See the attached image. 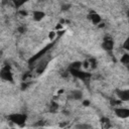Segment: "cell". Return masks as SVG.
Here are the masks:
<instances>
[{
	"label": "cell",
	"instance_id": "6da1fadb",
	"mask_svg": "<svg viewBox=\"0 0 129 129\" xmlns=\"http://www.w3.org/2000/svg\"><path fill=\"white\" fill-rule=\"evenodd\" d=\"M8 120L11 121L12 123H15L18 126H23V124L26 121V115L25 114H19V113H13L10 114L8 117Z\"/></svg>",
	"mask_w": 129,
	"mask_h": 129
},
{
	"label": "cell",
	"instance_id": "7a4b0ae2",
	"mask_svg": "<svg viewBox=\"0 0 129 129\" xmlns=\"http://www.w3.org/2000/svg\"><path fill=\"white\" fill-rule=\"evenodd\" d=\"M0 77L2 80L4 81H7V82H10V83H13V76H12V73H11V70H10V67L9 66H4L1 71H0Z\"/></svg>",
	"mask_w": 129,
	"mask_h": 129
},
{
	"label": "cell",
	"instance_id": "3957f363",
	"mask_svg": "<svg viewBox=\"0 0 129 129\" xmlns=\"http://www.w3.org/2000/svg\"><path fill=\"white\" fill-rule=\"evenodd\" d=\"M69 71L74 77H76L78 79H81L84 82H87L91 78V74L87 73V72H83V71H80V70H69Z\"/></svg>",
	"mask_w": 129,
	"mask_h": 129
},
{
	"label": "cell",
	"instance_id": "277c9868",
	"mask_svg": "<svg viewBox=\"0 0 129 129\" xmlns=\"http://www.w3.org/2000/svg\"><path fill=\"white\" fill-rule=\"evenodd\" d=\"M102 47L104 50L111 52L113 50V47H114V40L110 36H106L102 42Z\"/></svg>",
	"mask_w": 129,
	"mask_h": 129
},
{
	"label": "cell",
	"instance_id": "5b68a950",
	"mask_svg": "<svg viewBox=\"0 0 129 129\" xmlns=\"http://www.w3.org/2000/svg\"><path fill=\"white\" fill-rule=\"evenodd\" d=\"M114 112H115L116 116L119 118L125 119V118L129 117V109H127V108H116L114 110Z\"/></svg>",
	"mask_w": 129,
	"mask_h": 129
},
{
	"label": "cell",
	"instance_id": "8992f818",
	"mask_svg": "<svg viewBox=\"0 0 129 129\" xmlns=\"http://www.w3.org/2000/svg\"><path fill=\"white\" fill-rule=\"evenodd\" d=\"M116 95L121 101H129V90H116Z\"/></svg>",
	"mask_w": 129,
	"mask_h": 129
},
{
	"label": "cell",
	"instance_id": "52a82bcc",
	"mask_svg": "<svg viewBox=\"0 0 129 129\" xmlns=\"http://www.w3.org/2000/svg\"><path fill=\"white\" fill-rule=\"evenodd\" d=\"M51 46H52V43H50V44L46 45V46H45V47H44V48H43V49H42L41 51L37 52V53H36V54H35L34 56H32V57H31V58H30V59L28 60V62H29V63H31V62L35 61V60H36L37 58H39L40 56H42V55H43V54H44V53H45V52H46V51H47V50H48V49H49V48H50Z\"/></svg>",
	"mask_w": 129,
	"mask_h": 129
},
{
	"label": "cell",
	"instance_id": "ba28073f",
	"mask_svg": "<svg viewBox=\"0 0 129 129\" xmlns=\"http://www.w3.org/2000/svg\"><path fill=\"white\" fill-rule=\"evenodd\" d=\"M88 17H89V19L93 22V24H96V25L99 24V23L101 22V20H102V19H101V16H100L99 14H97V13H91Z\"/></svg>",
	"mask_w": 129,
	"mask_h": 129
},
{
	"label": "cell",
	"instance_id": "9c48e42d",
	"mask_svg": "<svg viewBox=\"0 0 129 129\" xmlns=\"http://www.w3.org/2000/svg\"><path fill=\"white\" fill-rule=\"evenodd\" d=\"M82 97H83V93L80 90H74L71 92V95H70V98L74 100H81Z\"/></svg>",
	"mask_w": 129,
	"mask_h": 129
},
{
	"label": "cell",
	"instance_id": "30bf717a",
	"mask_svg": "<svg viewBox=\"0 0 129 129\" xmlns=\"http://www.w3.org/2000/svg\"><path fill=\"white\" fill-rule=\"evenodd\" d=\"M32 16H33V19H34L35 21H40V20L45 16V14H44V12H42V11H34L33 14H32Z\"/></svg>",
	"mask_w": 129,
	"mask_h": 129
},
{
	"label": "cell",
	"instance_id": "8fae6325",
	"mask_svg": "<svg viewBox=\"0 0 129 129\" xmlns=\"http://www.w3.org/2000/svg\"><path fill=\"white\" fill-rule=\"evenodd\" d=\"M121 62H122L123 66L129 71V54H128V53L123 54V56L121 57Z\"/></svg>",
	"mask_w": 129,
	"mask_h": 129
},
{
	"label": "cell",
	"instance_id": "7c38bea8",
	"mask_svg": "<svg viewBox=\"0 0 129 129\" xmlns=\"http://www.w3.org/2000/svg\"><path fill=\"white\" fill-rule=\"evenodd\" d=\"M82 64H83V63H82L81 61H74V62H72V63L70 64L69 70H81Z\"/></svg>",
	"mask_w": 129,
	"mask_h": 129
},
{
	"label": "cell",
	"instance_id": "4fadbf2b",
	"mask_svg": "<svg viewBox=\"0 0 129 129\" xmlns=\"http://www.w3.org/2000/svg\"><path fill=\"white\" fill-rule=\"evenodd\" d=\"M12 2H13L14 6H15L16 8H19V7H21L24 3H26L27 0H12Z\"/></svg>",
	"mask_w": 129,
	"mask_h": 129
},
{
	"label": "cell",
	"instance_id": "5bb4252c",
	"mask_svg": "<svg viewBox=\"0 0 129 129\" xmlns=\"http://www.w3.org/2000/svg\"><path fill=\"white\" fill-rule=\"evenodd\" d=\"M45 67H46V61H43V62L39 63V66H38V68H37V70H36L37 73H38V74H41V73L44 71Z\"/></svg>",
	"mask_w": 129,
	"mask_h": 129
},
{
	"label": "cell",
	"instance_id": "9a60e30c",
	"mask_svg": "<svg viewBox=\"0 0 129 129\" xmlns=\"http://www.w3.org/2000/svg\"><path fill=\"white\" fill-rule=\"evenodd\" d=\"M57 108H58L57 103H55V102H51V105H50V107H49V111H50L51 113H54V112H56Z\"/></svg>",
	"mask_w": 129,
	"mask_h": 129
},
{
	"label": "cell",
	"instance_id": "2e32d148",
	"mask_svg": "<svg viewBox=\"0 0 129 129\" xmlns=\"http://www.w3.org/2000/svg\"><path fill=\"white\" fill-rule=\"evenodd\" d=\"M101 122L103 123V127H109L110 124H109V119L108 118H102L101 119Z\"/></svg>",
	"mask_w": 129,
	"mask_h": 129
},
{
	"label": "cell",
	"instance_id": "e0dca14e",
	"mask_svg": "<svg viewBox=\"0 0 129 129\" xmlns=\"http://www.w3.org/2000/svg\"><path fill=\"white\" fill-rule=\"evenodd\" d=\"M123 48L129 51V37H127L126 40L124 41V43H123Z\"/></svg>",
	"mask_w": 129,
	"mask_h": 129
},
{
	"label": "cell",
	"instance_id": "ac0fdd59",
	"mask_svg": "<svg viewBox=\"0 0 129 129\" xmlns=\"http://www.w3.org/2000/svg\"><path fill=\"white\" fill-rule=\"evenodd\" d=\"M17 30H18L20 33H24V32L26 31V28H25V26L22 25V26H19V27L17 28Z\"/></svg>",
	"mask_w": 129,
	"mask_h": 129
},
{
	"label": "cell",
	"instance_id": "d6986e66",
	"mask_svg": "<svg viewBox=\"0 0 129 129\" xmlns=\"http://www.w3.org/2000/svg\"><path fill=\"white\" fill-rule=\"evenodd\" d=\"M77 127H78V128H84V127H85V128H90L91 126H90V125H77Z\"/></svg>",
	"mask_w": 129,
	"mask_h": 129
},
{
	"label": "cell",
	"instance_id": "ffe728a7",
	"mask_svg": "<svg viewBox=\"0 0 129 129\" xmlns=\"http://www.w3.org/2000/svg\"><path fill=\"white\" fill-rule=\"evenodd\" d=\"M83 105H84V106H89V105H90V101H88V100L84 101V102H83Z\"/></svg>",
	"mask_w": 129,
	"mask_h": 129
},
{
	"label": "cell",
	"instance_id": "44dd1931",
	"mask_svg": "<svg viewBox=\"0 0 129 129\" xmlns=\"http://www.w3.org/2000/svg\"><path fill=\"white\" fill-rule=\"evenodd\" d=\"M19 13H20L21 15H25V16L27 15V12H26V11H24V10H20V11H19Z\"/></svg>",
	"mask_w": 129,
	"mask_h": 129
},
{
	"label": "cell",
	"instance_id": "7402d4cb",
	"mask_svg": "<svg viewBox=\"0 0 129 129\" xmlns=\"http://www.w3.org/2000/svg\"><path fill=\"white\" fill-rule=\"evenodd\" d=\"M28 86H29V84H23V85L21 86V89H22V90H24V89H25V88H27Z\"/></svg>",
	"mask_w": 129,
	"mask_h": 129
},
{
	"label": "cell",
	"instance_id": "603a6c76",
	"mask_svg": "<svg viewBox=\"0 0 129 129\" xmlns=\"http://www.w3.org/2000/svg\"><path fill=\"white\" fill-rule=\"evenodd\" d=\"M69 7H70V5H66V6L63 5V6H62V8H61V10H68V9H69Z\"/></svg>",
	"mask_w": 129,
	"mask_h": 129
},
{
	"label": "cell",
	"instance_id": "cb8c5ba5",
	"mask_svg": "<svg viewBox=\"0 0 129 129\" xmlns=\"http://www.w3.org/2000/svg\"><path fill=\"white\" fill-rule=\"evenodd\" d=\"M53 36H54V32H53V31H51V32H50V34H49V38H52Z\"/></svg>",
	"mask_w": 129,
	"mask_h": 129
},
{
	"label": "cell",
	"instance_id": "d4e9b609",
	"mask_svg": "<svg viewBox=\"0 0 129 129\" xmlns=\"http://www.w3.org/2000/svg\"><path fill=\"white\" fill-rule=\"evenodd\" d=\"M127 16H128V21H129V11L127 12Z\"/></svg>",
	"mask_w": 129,
	"mask_h": 129
}]
</instances>
